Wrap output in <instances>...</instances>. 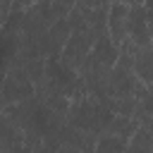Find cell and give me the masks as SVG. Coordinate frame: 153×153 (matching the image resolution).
<instances>
[{
  "mask_svg": "<svg viewBox=\"0 0 153 153\" xmlns=\"http://www.w3.org/2000/svg\"><path fill=\"white\" fill-rule=\"evenodd\" d=\"M134 76L141 86H153V45L143 48L134 57Z\"/></svg>",
  "mask_w": 153,
  "mask_h": 153,
  "instance_id": "cell-1",
  "label": "cell"
},
{
  "mask_svg": "<svg viewBox=\"0 0 153 153\" xmlns=\"http://www.w3.org/2000/svg\"><path fill=\"white\" fill-rule=\"evenodd\" d=\"M127 151V141L120 136H100L96 143V153H124Z\"/></svg>",
  "mask_w": 153,
  "mask_h": 153,
  "instance_id": "cell-2",
  "label": "cell"
}]
</instances>
